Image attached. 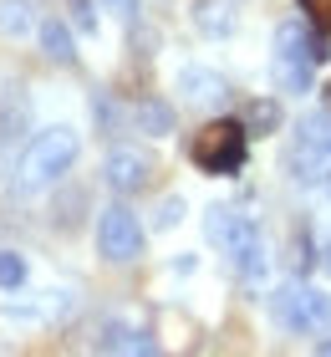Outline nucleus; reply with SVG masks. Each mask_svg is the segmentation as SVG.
<instances>
[{
    "label": "nucleus",
    "instance_id": "nucleus-1",
    "mask_svg": "<svg viewBox=\"0 0 331 357\" xmlns=\"http://www.w3.org/2000/svg\"><path fill=\"white\" fill-rule=\"evenodd\" d=\"M77 153H82V133L77 128H66V123L41 128V133H31V143L21 149L15 178H21L26 189H46V184H56L61 174H72Z\"/></svg>",
    "mask_w": 331,
    "mask_h": 357
},
{
    "label": "nucleus",
    "instance_id": "nucleus-18",
    "mask_svg": "<svg viewBox=\"0 0 331 357\" xmlns=\"http://www.w3.org/2000/svg\"><path fill=\"white\" fill-rule=\"evenodd\" d=\"M66 10H72V26L82 31V36H97V0H66Z\"/></svg>",
    "mask_w": 331,
    "mask_h": 357
},
{
    "label": "nucleus",
    "instance_id": "nucleus-17",
    "mask_svg": "<svg viewBox=\"0 0 331 357\" xmlns=\"http://www.w3.org/2000/svg\"><path fill=\"white\" fill-rule=\"evenodd\" d=\"M21 286H26V255L0 250V291H21Z\"/></svg>",
    "mask_w": 331,
    "mask_h": 357
},
{
    "label": "nucleus",
    "instance_id": "nucleus-8",
    "mask_svg": "<svg viewBox=\"0 0 331 357\" xmlns=\"http://www.w3.org/2000/svg\"><path fill=\"white\" fill-rule=\"evenodd\" d=\"M286 174H291L301 189H326V184H331V153H321L316 143H306V138H291V149H286Z\"/></svg>",
    "mask_w": 331,
    "mask_h": 357
},
{
    "label": "nucleus",
    "instance_id": "nucleus-22",
    "mask_svg": "<svg viewBox=\"0 0 331 357\" xmlns=\"http://www.w3.org/2000/svg\"><path fill=\"white\" fill-rule=\"evenodd\" d=\"M321 271H326V275H331V245H326V250H321Z\"/></svg>",
    "mask_w": 331,
    "mask_h": 357
},
{
    "label": "nucleus",
    "instance_id": "nucleus-7",
    "mask_svg": "<svg viewBox=\"0 0 331 357\" xmlns=\"http://www.w3.org/2000/svg\"><path fill=\"white\" fill-rule=\"evenodd\" d=\"M204 230H209V240H214L224 255H235V250H245V245L260 235V225L245 215V209H235V204H214L209 220H204Z\"/></svg>",
    "mask_w": 331,
    "mask_h": 357
},
{
    "label": "nucleus",
    "instance_id": "nucleus-13",
    "mask_svg": "<svg viewBox=\"0 0 331 357\" xmlns=\"http://www.w3.org/2000/svg\"><path fill=\"white\" fill-rule=\"evenodd\" d=\"M194 26L204 31L209 41L235 36V10H229V6H220V0H194Z\"/></svg>",
    "mask_w": 331,
    "mask_h": 357
},
{
    "label": "nucleus",
    "instance_id": "nucleus-16",
    "mask_svg": "<svg viewBox=\"0 0 331 357\" xmlns=\"http://www.w3.org/2000/svg\"><path fill=\"white\" fill-rule=\"evenodd\" d=\"M295 138H306V143H316L321 153H331V112H306L301 128H295Z\"/></svg>",
    "mask_w": 331,
    "mask_h": 357
},
{
    "label": "nucleus",
    "instance_id": "nucleus-2",
    "mask_svg": "<svg viewBox=\"0 0 331 357\" xmlns=\"http://www.w3.org/2000/svg\"><path fill=\"white\" fill-rule=\"evenodd\" d=\"M270 321L291 337H316L331 332V291L321 286H280L270 291Z\"/></svg>",
    "mask_w": 331,
    "mask_h": 357
},
{
    "label": "nucleus",
    "instance_id": "nucleus-21",
    "mask_svg": "<svg viewBox=\"0 0 331 357\" xmlns=\"http://www.w3.org/2000/svg\"><path fill=\"white\" fill-rule=\"evenodd\" d=\"M97 6H102L107 15H118V21H128V26H132V21H138V10H143V6H138V0H97Z\"/></svg>",
    "mask_w": 331,
    "mask_h": 357
},
{
    "label": "nucleus",
    "instance_id": "nucleus-11",
    "mask_svg": "<svg viewBox=\"0 0 331 357\" xmlns=\"http://www.w3.org/2000/svg\"><path fill=\"white\" fill-rule=\"evenodd\" d=\"M245 133L250 138H270V133H280V123H286V112H280V102L275 97H255V102H245Z\"/></svg>",
    "mask_w": 331,
    "mask_h": 357
},
{
    "label": "nucleus",
    "instance_id": "nucleus-4",
    "mask_svg": "<svg viewBox=\"0 0 331 357\" xmlns=\"http://www.w3.org/2000/svg\"><path fill=\"white\" fill-rule=\"evenodd\" d=\"M97 255L112 261V266L143 255V225H138V215H132L128 204H107L102 215H97Z\"/></svg>",
    "mask_w": 331,
    "mask_h": 357
},
{
    "label": "nucleus",
    "instance_id": "nucleus-9",
    "mask_svg": "<svg viewBox=\"0 0 331 357\" xmlns=\"http://www.w3.org/2000/svg\"><path fill=\"white\" fill-rule=\"evenodd\" d=\"M97 352H158L153 332L132 327V321H102L97 327Z\"/></svg>",
    "mask_w": 331,
    "mask_h": 357
},
{
    "label": "nucleus",
    "instance_id": "nucleus-14",
    "mask_svg": "<svg viewBox=\"0 0 331 357\" xmlns=\"http://www.w3.org/2000/svg\"><path fill=\"white\" fill-rule=\"evenodd\" d=\"M132 123H138L148 138H169L174 133V107L158 102V97H143V102L132 107Z\"/></svg>",
    "mask_w": 331,
    "mask_h": 357
},
{
    "label": "nucleus",
    "instance_id": "nucleus-12",
    "mask_svg": "<svg viewBox=\"0 0 331 357\" xmlns=\"http://www.w3.org/2000/svg\"><path fill=\"white\" fill-rule=\"evenodd\" d=\"M41 21H36V6L31 0H0V36L6 41H21V36H31Z\"/></svg>",
    "mask_w": 331,
    "mask_h": 357
},
{
    "label": "nucleus",
    "instance_id": "nucleus-10",
    "mask_svg": "<svg viewBox=\"0 0 331 357\" xmlns=\"http://www.w3.org/2000/svg\"><path fill=\"white\" fill-rule=\"evenodd\" d=\"M36 36H41V52L52 61H61V67L77 61V36H72V26H66L61 15H46V21L36 26Z\"/></svg>",
    "mask_w": 331,
    "mask_h": 357
},
{
    "label": "nucleus",
    "instance_id": "nucleus-19",
    "mask_svg": "<svg viewBox=\"0 0 331 357\" xmlns=\"http://www.w3.org/2000/svg\"><path fill=\"white\" fill-rule=\"evenodd\" d=\"M178 220H184V199H178V194L158 199V209H153V230H174Z\"/></svg>",
    "mask_w": 331,
    "mask_h": 357
},
{
    "label": "nucleus",
    "instance_id": "nucleus-5",
    "mask_svg": "<svg viewBox=\"0 0 331 357\" xmlns=\"http://www.w3.org/2000/svg\"><path fill=\"white\" fill-rule=\"evenodd\" d=\"M174 92L184 97L189 107H224L229 102V82L214 67H199V61H184L174 72Z\"/></svg>",
    "mask_w": 331,
    "mask_h": 357
},
{
    "label": "nucleus",
    "instance_id": "nucleus-15",
    "mask_svg": "<svg viewBox=\"0 0 331 357\" xmlns=\"http://www.w3.org/2000/svg\"><path fill=\"white\" fill-rule=\"evenodd\" d=\"M311 67L316 61H306V56H270V72L286 92H311Z\"/></svg>",
    "mask_w": 331,
    "mask_h": 357
},
{
    "label": "nucleus",
    "instance_id": "nucleus-20",
    "mask_svg": "<svg viewBox=\"0 0 331 357\" xmlns=\"http://www.w3.org/2000/svg\"><path fill=\"white\" fill-rule=\"evenodd\" d=\"M301 10H306V21H311V26L331 31V0H301Z\"/></svg>",
    "mask_w": 331,
    "mask_h": 357
},
{
    "label": "nucleus",
    "instance_id": "nucleus-6",
    "mask_svg": "<svg viewBox=\"0 0 331 357\" xmlns=\"http://www.w3.org/2000/svg\"><path fill=\"white\" fill-rule=\"evenodd\" d=\"M148 178H153V158L143 149H112L102 158V184L112 194H138V189H148Z\"/></svg>",
    "mask_w": 331,
    "mask_h": 357
},
{
    "label": "nucleus",
    "instance_id": "nucleus-23",
    "mask_svg": "<svg viewBox=\"0 0 331 357\" xmlns=\"http://www.w3.org/2000/svg\"><path fill=\"white\" fill-rule=\"evenodd\" d=\"M316 352H326V357H331V337H321V342H316Z\"/></svg>",
    "mask_w": 331,
    "mask_h": 357
},
{
    "label": "nucleus",
    "instance_id": "nucleus-24",
    "mask_svg": "<svg viewBox=\"0 0 331 357\" xmlns=\"http://www.w3.org/2000/svg\"><path fill=\"white\" fill-rule=\"evenodd\" d=\"M326 92H331V87H326Z\"/></svg>",
    "mask_w": 331,
    "mask_h": 357
},
{
    "label": "nucleus",
    "instance_id": "nucleus-3",
    "mask_svg": "<svg viewBox=\"0 0 331 357\" xmlns=\"http://www.w3.org/2000/svg\"><path fill=\"white\" fill-rule=\"evenodd\" d=\"M245 149H250V133H245V123H209L199 128L194 143H189V158L204 174H240L245 169Z\"/></svg>",
    "mask_w": 331,
    "mask_h": 357
}]
</instances>
